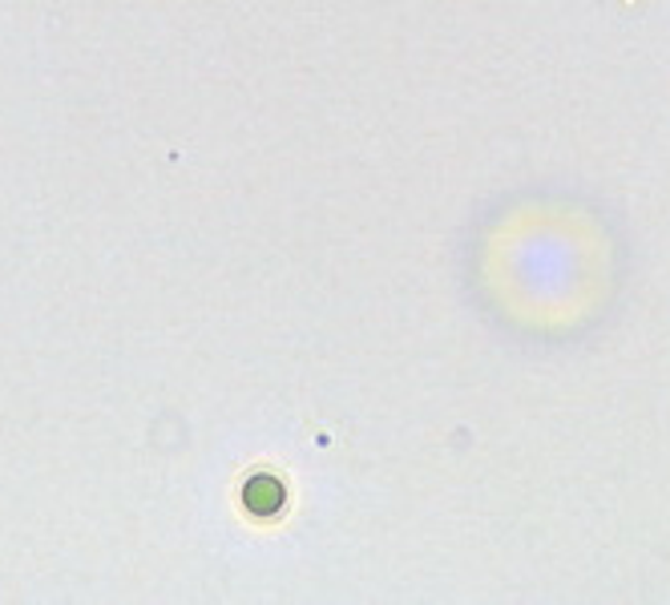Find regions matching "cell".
<instances>
[{"mask_svg": "<svg viewBox=\"0 0 670 605\" xmlns=\"http://www.w3.org/2000/svg\"><path fill=\"white\" fill-rule=\"evenodd\" d=\"M243 496H247V505L255 508V513H275V508L283 505V489H279L271 477H255Z\"/></svg>", "mask_w": 670, "mask_h": 605, "instance_id": "cell-1", "label": "cell"}]
</instances>
